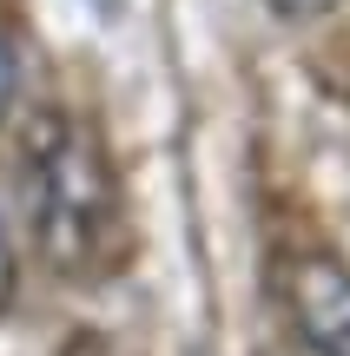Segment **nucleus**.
<instances>
[{
    "mask_svg": "<svg viewBox=\"0 0 350 356\" xmlns=\"http://www.w3.org/2000/svg\"><path fill=\"white\" fill-rule=\"evenodd\" d=\"M20 172V231L53 277H79L106 257L119 218V185L100 139L66 113H33L13 139Z\"/></svg>",
    "mask_w": 350,
    "mask_h": 356,
    "instance_id": "obj_1",
    "label": "nucleus"
},
{
    "mask_svg": "<svg viewBox=\"0 0 350 356\" xmlns=\"http://www.w3.org/2000/svg\"><path fill=\"white\" fill-rule=\"evenodd\" d=\"M278 297L298 356H350V264H337L331 251H298L285 257Z\"/></svg>",
    "mask_w": 350,
    "mask_h": 356,
    "instance_id": "obj_2",
    "label": "nucleus"
},
{
    "mask_svg": "<svg viewBox=\"0 0 350 356\" xmlns=\"http://www.w3.org/2000/svg\"><path fill=\"white\" fill-rule=\"evenodd\" d=\"M264 7H271V13H285V20H324L337 0H264Z\"/></svg>",
    "mask_w": 350,
    "mask_h": 356,
    "instance_id": "obj_3",
    "label": "nucleus"
},
{
    "mask_svg": "<svg viewBox=\"0 0 350 356\" xmlns=\"http://www.w3.org/2000/svg\"><path fill=\"white\" fill-rule=\"evenodd\" d=\"M13 291V238H7V218H0V297Z\"/></svg>",
    "mask_w": 350,
    "mask_h": 356,
    "instance_id": "obj_4",
    "label": "nucleus"
},
{
    "mask_svg": "<svg viewBox=\"0 0 350 356\" xmlns=\"http://www.w3.org/2000/svg\"><path fill=\"white\" fill-rule=\"evenodd\" d=\"M7 99H13V47L0 40V113H7Z\"/></svg>",
    "mask_w": 350,
    "mask_h": 356,
    "instance_id": "obj_5",
    "label": "nucleus"
}]
</instances>
